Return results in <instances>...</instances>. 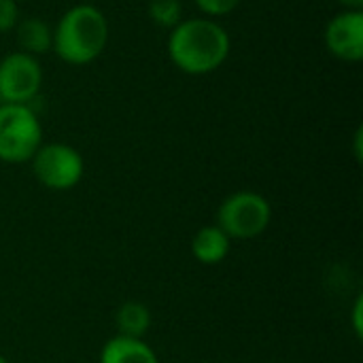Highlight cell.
<instances>
[{
	"mask_svg": "<svg viewBox=\"0 0 363 363\" xmlns=\"http://www.w3.org/2000/svg\"><path fill=\"white\" fill-rule=\"evenodd\" d=\"M172 64L187 74H208L230 55V36L213 19L194 17L177 23L168 36Z\"/></svg>",
	"mask_w": 363,
	"mask_h": 363,
	"instance_id": "1",
	"label": "cell"
},
{
	"mask_svg": "<svg viewBox=\"0 0 363 363\" xmlns=\"http://www.w3.org/2000/svg\"><path fill=\"white\" fill-rule=\"evenodd\" d=\"M108 43V21L94 4L68 9L53 30V51L72 66L94 62Z\"/></svg>",
	"mask_w": 363,
	"mask_h": 363,
	"instance_id": "2",
	"label": "cell"
},
{
	"mask_svg": "<svg viewBox=\"0 0 363 363\" xmlns=\"http://www.w3.org/2000/svg\"><path fill=\"white\" fill-rule=\"evenodd\" d=\"M43 128L30 104H0V160L21 164L34 157Z\"/></svg>",
	"mask_w": 363,
	"mask_h": 363,
	"instance_id": "3",
	"label": "cell"
},
{
	"mask_svg": "<svg viewBox=\"0 0 363 363\" xmlns=\"http://www.w3.org/2000/svg\"><path fill=\"white\" fill-rule=\"evenodd\" d=\"M272 219V208L262 194L236 191L228 196L217 211V228L228 238H255Z\"/></svg>",
	"mask_w": 363,
	"mask_h": 363,
	"instance_id": "4",
	"label": "cell"
},
{
	"mask_svg": "<svg viewBox=\"0 0 363 363\" xmlns=\"http://www.w3.org/2000/svg\"><path fill=\"white\" fill-rule=\"evenodd\" d=\"M32 170L38 183L49 189L64 191L72 189L83 179V157L81 153L64 143L40 145L32 157Z\"/></svg>",
	"mask_w": 363,
	"mask_h": 363,
	"instance_id": "5",
	"label": "cell"
},
{
	"mask_svg": "<svg viewBox=\"0 0 363 363\" xmlns=\"http://www.w3.org/2000/svg\"><path fill=\"white\" fill-rule=\"evenodd\" d=\"M43 83V68L30 53L15 51L0 60V102L28 104Z\"/></svg>",
	"mask_w": 363,
	"mask_h": 363,
	"instance_id": "6",
	"label": "cell"
},
{
	"mask_svg": "<svg viewBox=\"0 0 363 363\" xmlns=\"http://www.w3.org/2000/svg\"><path fill=\"white\" fill-rule=\"evenodd\" d=\"M325 47L332 55L345 62H359L363 57V11L334 15L325 28Z\"/></svg>",
	"mask_w": 363,
	"mask_h": 363,
	"instance_id": "7",
	"label": "cell"
},
{
	"mask_svg": "<svg viewBox=\"0 0 363 363\" xmlns=\"http://www.w3.org/2000/svg\"><path fill=\"white\" fill-rule=\"evenodd\" d=\"M100 363H160L153 349L143 338L115 336L100 353Z\"/></svg>",
	"mask_w": 363,
	"mask_h": 363,
	"instance_id": "8",
	"label": "cell"
},
{
	"mask_svg": "<svg viewBox=\"0 0 363 363\" xmlns=\"http://www.w3.org/2000/svg\"><path fill=\"white\" fill-rule=\"evenodd\" d=\"M191 251H194V255H196V259L200 264L215 266V264H221L228 257V253H230V238H228V234L221 228L204 225L194 236Z\"/></svg>",
	"mask_w": 363,
	"mask_h": 363,
	"instance_id": "9",
	"label": "cell"
},
{
	"mask_svg": "<svg viewBox=\"0 0 363 363\" xmlns=\"http://www.w3.org/2000/svg\"><path fill=\"white\" fill-rule=\"evenodd\" d=\"M17 43L23 53L43 55L53 49V30L38 17H26L17 26Z\"/></svg>",
	"mask_w": 363,
	"mask_h": 363,
	"instance_id": "10",
	"label": "cell"
},
{
	"mask_svg": "<svg viewBox=\"0 0 363 363\" xmlns=\"http://www.w3.org/2000/svg\"><path fill=\"white\" fill-rule=\"evenodd\" d=\"M115 323H117L119 336L143 338L151 328V313L140 302H125L119 306L115 315Z\"/></svg>",
	"mask_w": 363,
	"mask_h": 363,
	"instance_id": "11",
	"label": "cell"
},
{
	"mask_svg": "<svg viewBox=\"0 0 363 363\" xmlns=\"http://www.w3.org/2000/svg\"><path fill=\"white\" fill-rule=\"evenodd\" d=\"M149 17L153 19V23L172 30L177 23L183 21V4L179 0H151Z\"/></svg>",
	"mask_w": 363,
	"mask_h": 363,
	"instance_id": "12",
	"label": "cell"
},
{
	"mask_svg": "<svg viewBox=\"0 0 363 363\" xmlns=\"http://www.w3.org/2000/svg\"><path fill=\"white\" fill-rule=\"evenodd\" d=\"M19 23V6L15 0H0V32L13 30Z\"/></svg>",
	"mask_w": 363,
	"mask_h": 363,
	"instance_id": "13",
	"label": "cell"
},
{
	"mask_svg": "<svg viewBox=\"0 0 363 363\" xmlns=\"http://www.w3.org/2000/svg\"><path fill=\"white\" fill-rule=\"evenodd\" d=\"M196 4L206 15H228L240 4V0H196Z\"/></svg>",
	"mask_w": 363,
	"mask_h": 363,
	"instance_id": "14",
	"label": "cell"
},
{
	"mask_svg": "<svg viewBox=\"0 0 363 363\" xmlns=\"http://www.w3.org/2000/svg\"><path fill=\"white\" fill-rule=\"evenodd\" d=\"M362 298L355 302V308H353V325H355V334L362 336Z\"/></svg>",
	"mask_w": 363,
	"mask_h": 363,
	"instance_id": "15",
	"label": "cell"
},
{
	"mask_svg": "<svg viewBox=\"0 0 363 363\" xmlns=\"http://www.w3.org/2000/svg\"><path fill=\"white\" fill-rule=\"evenodd\" d=\"M338 2L349 11H362L363 6V0H338Z\"/></svg>",
	"mask_w": 363,
	"mask_h": 363,
	"instance_id": "16",
	"label": "cell"
},
{
	"mask_svg": "<svg viewBox=\"0 0 363 363\" xmlns=\"http://www.w3.org/2000/svg\"><path fill=\"white\" fill-rule=\"evenodd\" d=\"M0 363H9V359H6V357H4L2 353H0Z\"/></svg>",
	"mask_w": 363,
	"mask_h": 363,
	"instance_id": "17",
	"label": "cell"
}]
</instances>
